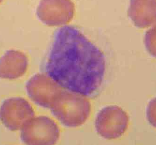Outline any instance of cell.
Listing matches in <instances>:
<instances>
[{
    "instance_id": "obj_1",
    "label": "cell",
    "mask_w": 156,
    "mask_h": 145,
    "mask_svg": "<svg viewBox=\"0 0 156 145\" xmlns=\"http://www.w3.org/2000/svg\"><path fill=\"white\" fill-rule=\"evenodd\" d=\"M45 70L61 87L92 96L102 85L106 60L100 48L79 30L66 25L55 31Z\"/></svg>"
},
{
    "instance_id": "obj_2",
    "label": "cell",
    "mask_w": 156,
    "mask_h": 145,
    "mask_svg": "<svg viewBox=\"0 0 156 145\" xmlns=\"http://www.w3.org/2000/svg\"><path fill=\"white\" fill-rule=\"evenodd\" d=\"M51 113L65 126L82 125L90 116L91 105L85 96L69 91H62L50 108Z\"/></svg>"
},
{
    "instance_id": "obj_3",
    "label": "cell",
    "mask_w": 156,
    "mask_h": 145,
    "mask_svg": "<svg viewBox=\"0 0 156 145\" xmlns=\"http://www.w3.org/2000/svg\"><path fill=\"white\" fill-rule=\"evenodd\" d=\"M59 136L57 124L46 116L32 118L21 130V139L26 145H55Z\"/></svg>"
},
{
    "instance_id": "obj_4",
    "label": "cell",
    "mask_w": 156,
    "mask_h": 145,
    "mask_svg": "<svg viewBox=\"0 0 156 145\" xmlns=\"http://www.w3.org/2000/svg\"><path fill=\"white\" fill-rule=\"evenodd\" d=\"M129 117L122 108L107 106L97 114L95 127L97 133L106 139H115L122 136L128 126Z\"/></svg>"
},
{
    "instance_id": "obj_5",
    "label": "cell",
    "mask_w": 156,
    "mask_h": 145,
    "mask_svg": "<svg viewBox=\"0 0 156 145\" xmlns=\"http://www.w3.org/2000/svg\"><path fill=\"white\" fill-rule=\"evenodd\" d=\"M34 116L31 105L21 97L6 99L0 107V120L10 131L22 128Z\"/></svg>"
},
{
    "instance_id": "obj_6",
    "label": "cell",
    "mask_w": 156,
    "mask_h": 145,
    "mask_svg": "<svg viewBox=\"0 0 156 145\" xmlns=\"http://www.w3.org/2000/svg\"><path fill=\"white\" fill-rule=\"evenodd\" d=\"M74 13L75 5L71 0H41L37 9L38 19L49 26L69 23Z\"/></svg>"
},
{
    "instance_id": "obj_7",
    "label": "cell",
    "mask_w": 156,
    "mask_h": 145,
    "mask_svg": "<svg viewBox=\"0 0 156 145\" xmlns=\"http://www.w3.org/2000/svg\"><path fill=\"white\" fill-rule=\"evenodd\" d=\"M27 94L38 106L50 109L62 92L61 87L47 74L38 73L30 78L26 85Z\"/></svg>"
},
{
    "instance_id": "obj_8",
    "label": "cell",
    "mask_w": 156,
    "mask_h": 145,
    "mask_svg": "<svg viewBox=\"0 0 156 145\" xmlns=\"http://www.w3.org/2000/svg\"><path fill=\"white\" fill-rule=\"evenodd\" d=\"M28 59L23 53L16 50L7 51L0 58V78L15 80L26 73Z\"/></svg>"
},
{
    "instance_id": "obj_9",
    "label": "cell",
    "mask_w": 156,
    "mask_h": 145,
    "mask_svg": "<svg viewBox=\"0 0 156 145\" xmlns=\"http://www.w3.org/2000/svg\"><path fill=\"white\" fill-rule=\"evenodd\" d=\"M128 16L136 27L145 28L156 24V0H130Z\"/></svg>"
},
{
    "instance_id": "obj_10",
    "label": "cell",
    "mask_w": 156,
    "mask_h": 145,
    "mask_svg": "<svg viewBox=\"0 0 156 145\" xmlns=\"http://www.w3.org/2000/svg\"><path fill=\"white\" fill-rule=\"evenodd\" d=\"M144 43L147 51L156 58V26L146 31Z\"/></svg>"
},
{
    "instance_id": "obj_11",
    "label": "cell",
    "mask_w": 156,
    "mask_h": 145,
    "mask_svg": "<svg viewBox=\"0 0 156 145\" xmlns=\"http://www.w3.org/2000/svg\"><path fill=\"white\" fill-rule=\"evenodd\" d=\"M146 115L150 124L156 128V97L152 99L148 104Z\"/></svg>"
},
{
    "instance_id": "obj_12",
    "label": "cell",
    "mask_w": 156,
    "mask_h": 145,
    "mask_svg": "<svg viewBox=\"0 0 156 145\" xmlns=\"http://www.w3.org/2000/svg\"><path fill=\"white\" fill-rule=\"evenodd\" d=\"M2 1H3V0H0V3L2 2Z\"/></svg>"
}]
</instances>
